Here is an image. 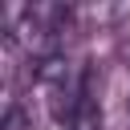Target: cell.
<instances>
[{"instance_id":"7a4b0ae2","label":"cell","mask_w":130,"mask_h":130,"mask_svg":"<svg viewBox=\"0 0 130 130\" xmlns=\"http://www.w3.org/2000/svg\"><path fill=\"white\" fill-rule=\"evenodd\" d=\"M4 130H32V118H28L20 106H8V114H4Z\"/></svg>"},{"instance_id":"6da1fadb","label":"cell","mask_w":130,"mask_h":130,"mask_svg":"<svg viewBox=\"0 0 130 130\" xmlns=\"http://www.w3.org/2000/svg\"><path fill=\"white\" fill-rule=\"evenodd\" d=\"M65 130H102V110H98V98H93V81L85 85V93H81L77 110L69 114Z\"/></svg>"}]
</instances>
